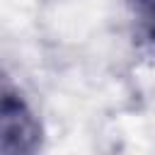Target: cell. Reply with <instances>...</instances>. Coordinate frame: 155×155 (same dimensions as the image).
<instances>
[{
	"mask_svg": "<svg viewBox=\"0 0 155 155\" xmlns=\"http://www.w3.org/2000/svg\"><path fill=\"white\" fill-rule=\"evenodd\" d=\"M41 148V124L27 99L5 80L0 92V155H31Z\"/></svg>",
	"mask_w": 155,
	"mask_h": 155,
	"instance_id": "6da1fadb",
	"label": "cell"
},
{
	"mask_svg": "<svg viewBox=\"0 0 155 155\" xmlns=\"http://www.w3.org/2000/svg\"><path fill=\"white\" fill-rule=\"evenodd\" d=\"M128 5L136 17L138 36L148 46H155V0H128Z\"/></svg>",
	"mask_w": 155,
	"mask_h": 155,
	"instance_id": "7a4b0ae2",
	"label": "cell"
}]
</instances>
